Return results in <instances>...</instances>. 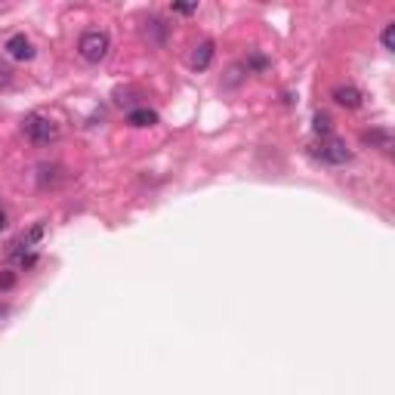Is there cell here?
<instances>
[{
	"instance_id": "11",
	"label": "cell",
	"mask_w": 395,
	"mask_h": 395,
	"mask_svg": "<svg viewBox=\"0 0 395 395\" xmlns=\"http://www.w3.org/2000/svg\"><path fill=\"white\" fill-rule=\"evenodd\" d=\"M173 13L192 15V13H198V4H173Z\"/></svg>"
},
{
	"instance_id": "5",
	"label": "cell",
	"mask_w": 395,
	"mask_h": 395,
	"mask_svg": "<svg viewBox=\"0 0 395 395\" xmlns=\"http://www.w3.org/2000/svg\"><path fill=\"white\" fill-rule=\"evenodd\" d=\"M361 142L370 145V149H380V152H392V133L386 127H374L361 136Z\"/></svg>"
},
{
	"instance_id": "6",
	"label": "cell",
	"mask_w": 395,
	"mask_h": 395,
	"mask_svg": "<svg viewBox=\"0 0 395 395\" xmlns=\"http://www.w3.org/2000/svg\"><path fill=\"white\" fill-rule=\"evenodd\" d=\"M210 59H213V43H210V41H204V43H198V46H195V53H192L189 65L195 68V72H204V68L210 65Z\"/></svg>"
},
{
	"instance_id": "4",
	"label": "cell",
	"mask_w": 395,
	"mask_h": 395,
	"mask_svg": "<svg viewBox=\"0 0 395 395\" xmlns=\"http://www.w3.org/2000/svg\"><path fill=\"white\" fill-rule=\"evenodd\" d=\"M4 50L10 53L15 62H31V59H34V43H31L25 34H13L10 41H6Z\"/></svg>"
},
{
	"instance_id": "10",
	"label": "cell",
	"mask_w": 395,
	"mask_h": 395,
	"mask_svg": "<svg viewBox=\"0 0 395 395\" xmlns=\"http://www.w3.org/2000/svg\"><path fill=\"white\" fill-rule=\"evenodd\" d=\"M392 37H395V22H389V25L383 28V37H380V41H383L386 50H392Z\"/></svg>"
},
{
	"instance_id": "2",
	"label": "cell",
	"mask_w": 395,
	"mask_h": 395,
	"mask_svg": "<svg viewBox=\"0 0 395 395\" xmlns=\"http://www.w3.org/2000/svg\"><path fill=\"white\" fill-rule=\"evenodd\" d=\"M22 133H25L34 145H50V142H56V139H59V127L46 118V114L31 112L28 118L22 121Z\"/></svg>"
},
{
	"instance_id": "7",
	"label": "cell",
	"mask_w": 395,
	"mask_h": 395,
	"mask_svg": "<svg viewBox=\"0 0 395 395\" xmlns=\"http://www.w3.org/2000/svg\"><path fill=\"white\" fill-rule=\"evenodd\" d=\"M334 102L343 108H359L361 105V93L355 87H337L334 90Z\"/></svg>"
},
{
	"instance_id": "8",
	"label": "cell",
	"mask_w": 395,
	"mask_h": 395,
	"mask_svg": "<svg viewBox=\"0 0 395 395\" xmlns=\"http://www.w3.org/2000/svg\"><path fill=\"white\" fill-rule=\"evenodd\" d=\"M127 123L130 127H152V123H158V114H154L152 108H133V112L127 114Z\"/></svg>"
},
{
	"instance_id": "13",
	"label": "cell",
	"mask_w": 395,
	"mask_h": 395,
	"mask_svg": "<svg viewBox=\"0 0 395 395\" xmlns=\"http://www.w3.org/2000/svg\"><path fill=\"white\" fill-rule=\"evenodd\" d=\"M250 65H253V68H260V72H262V68H266V59H262V56H250Z\"/></svg>"
},
{
	"instance_id": "15",
	"label": "cell",
	"mask_w": 395,
	"mask_h": 395,
	"mask_svg": "<svg viewBox=\"0 0 395 395\" xmlns=\"http://www.w3.org/2000/svg\"><path fill=\"white\" fill-rule=\"evenodd\" d=\"M4 229H6V210L0 207V232H4Z\"/></svg>"
},
{
	"instance_id": "14",
	"label": "cell",
	"mask_w": 395,
	"mask_h": 395,
	"mask_svg": "<svg viewBox=\"0 0 395 395\" xmlns=\"http://www.w3.org/2000/svg\"><path fill=\"white\" fill-rule=\"evenodd\" d=\"M0 288H13V275H4V278H0Z\"/></svg>"
},
{
	"instance_id": "9",
	"label": "cell",
	"mask_w": 395,
	"mask_h": 395,
	"mask_svg": "<svg viewBox=\"0 0 395 395\" xmlns=\"http://www.w3.org/2000/svg\"><path fill=\"white\" fill-rule=\"evenodd\" d=\"M330 123H334V121H330V114L319 112V114H315V121H312V130L319 136H330Z\"/></svg>"
},
{
	"instance_id": "12",
	"label": "cell",
	"mask_w": 395,
	"mask_h": 395,
	"mask_svg": "<svg viewBox=\"0 0 395 395\" xmlns=\"http://www.w3.org/2000/svg\"><path fill=\"white\" fill-rule=\"evenodd\" d=\"M13 83V72L6 65H0V87H10Z\"/></svg>"
},
{
	"instance_id": "3",
	"label": "cell",
	"mask_w": 395,
	"mask_h": 395,
	"mask_svg": "<svg viewBox=\"0 0 395 395\" xmlns=\"http://www.w3.org/2000/svg\"><path fill=\"white\" fill-rule=\"evenodd\" d=\"M315 154L324 161V164H349L352 161V152H349V145L343 142V139H337V136H328V139H321V145L315 149Z\"/></svg>"
},
{
	"instance_id": "1",
	"label": "cell",
	"mask_w": 395,
	"mask_h": 395,
	"mask_svg": "<svg viewBox=\"0 0 395 395\" xmlns=\"http://www.w3.org/2000/svg\"><path fill=\"white\" fill-rule=\"evenodd\" d=\"M108 50H112V37H108L105 31H99V28L83 31L81 41H77V53H81V59L93 62V65H99V62L108 56Z\"/></svg>"
}]
</instances>
